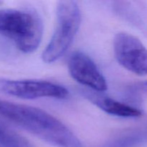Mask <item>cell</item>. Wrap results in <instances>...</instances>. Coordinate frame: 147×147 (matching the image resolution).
<instances>
[{
    "mask_svg": "<svg viewBox=\"0 0 147 147\" xmlns=\"http://www.w3.org/2000/svg\"><path fill=\"white\" fill-rule=\"evenodd\" d=\"M0 116L55 146L83 147L66 125L40 109L0 100Z\"/></svg>",
    "mask_w": 147,
    "mask_h": 147,
    "instance_id": "obj_1",
    "label": "cell"
},
{
    "mask_svg": "<svg viewBox=\"0 0 147 147\" xmlns=\"http://www.w3.org/2000/svg\"><path fill=\"white\" fill-rule=\"evenodd\" d=\"M0 34L11 40L20 51L32 53L41 43L42 21L34 11L0 9Z\"/></svg>",
    "mask_w": 147,
    "mask_h": 147,
    "instance_id": "obj_2",
    "label": "cell"
},
{
    "mask_svg": "<svg viewBox=\"0 0 147 147\" xmlns=\"http://www.w3.org/2000/svg\"><path fill=\"white\" fill-rule=\"evenodd\" d=\"M80 20L81 14L76 1L65 0L57 3L56 27L42 55L45 63H53L66 53L78 31Z\"/></svg>",
    "mask_w": 147,
    "mask_h": 147,
    "instance_id": "obj_3",
    "label": "cell"
},
{
    "mask_svg": "<svg viewBox=\"0 0 147 147\" xmlns=\"http://www.w3.org/2000/svg\"><path fill=\"white\" fill-rule=\"evenodd\" d=\"M0 91L23 99L68 97L67 89L57 83L41 80H8L0 78Z\"/></svg>",
    "mask_w": 147,
    "mask_h": 147,
    "instance_id": "obj_4",
    "label": "cell"
},
{
    "mask_svg": "<svg viewBox=\"0 0 147 147\" xmlns=\"http://www.w3.org/2000/svg\"><path fill=\"white\" fill-rule=\"evenodd\" d=\"M113 50L119 64L129 71L138 75H147V49L132 34L119 32L113 40Z\"/></svg>",
    "mask_w": 147,
    "mask_h": 147,
    "instance_id": "obj_5",
    "label": "cell"
},
{
    "mask_svg": "<svg viewBox=\"0 0 147 147\" xmlns=\"http://www.w3.org/2000/svg\"><path fill=\"white\" fill-rule=\"evenodd\" d=\"M68 70L71 77L78 83L95 92L107 90L108 85L96 63L86 53L76 51L68 59Z\"/></svg>",
    "mask_w": 147,
    "mask_h": 147,
    "instance_id": "obj_6",
    "label": "cell"
},
{
    "mask_svg": "<svg viewBox=\"0 0 147 147\" xmlns=\"http://www.w3.org/2000/svg\"><path fill=\"white\" fill-rule=\"evenodd\" d=\"M83 95L93 104L109 114L124 118H136L142 115L141 111L136 108L96 92L83 91Z\"/></svg>",
    "mask_w": 147,
    "mask_h": 147,
    "instance_id": "obj_7",
    "label": "cell"
},
{
    "mask_svg": "<svg viewBox=\"0 0 147 147\" xmlns=\"http://www.w3.org/2000/svg\"><path fill=\"white\" fill-rule=\"evenodd\" d=\"M0 145L4 147H32L24 138L0 122Z\"/></svg>",
    "mask_w": 147,
    "mask_h": 147,
    "instance_id": "obj_8",
    "label": "cell"
}]
</instances>
